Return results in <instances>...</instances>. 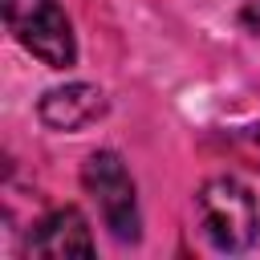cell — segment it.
Wrapping results in <instances>:
<instances>
[{
  "instance_id": "2",
  "label": "cell",
  "mask_w": 260,
  "mask_h": 260,
  "mask_svg": "<svg viewBox=\"0 0 260 260\" xmlns=\"http://www.w3.org/2000/svg\"><path fill=\"white\" fill-rule=\"evenodd\" d=\"M4 20L16 32V41L49 69H69L77 61L73 28L57 0H4Z\"/></svg>"
},
{
  "instance_id": "5",
  "label": "cell",
  "mask_w": 260,
  "mask_h": 260,
  "mask_svg": "<svg viewBox=\"0 0 260 260\" xmlns=\"http://www.w3.org/2000/svg\"><path fill=\"white\" fill-rule=\"evenodd\" d=\"M106 114V93L98 85H65V89H49L41 98V122L53 130H81L85 122Z\"/></svg>"
},
{
  "instance_id": "1",
  "label": "cell",
  "mask_w": 260,
  "mask_h": 260,
  "mask_svg": "<svg viewBox=\"0 0 260 260\" xmlns=\"http://www.w3.org/2000/svg\"><path fill=\"white\" fill-rule=\"evenodd\" d=\"M195 219H199V232L207 236V244L219 248V252H244V248H252V240L260 232L256 195L232 175L207 179L199 187Z\"/></svg>"
},
{
  "instance_id": "3",
  "label": "cell",
  "mask_w": 260,
  "mask_h": 260,
  "mask_svg": "<svg viewBox=\"0 0 260 260\" xmlns=\"http://www.w3.org/2000/svg\"><path fill=\"white\" fill-rule=\"evenodd\" d=\"M85 187L93 191L106 228L118 240H138V199H134V179L122 167V158L114 150H98L89 154L85 171H81Z\"/></svg>"
},
{
  "instance_id": "4",
  "label": "cell",
  "mask_w": 260,
  "mask_h": 260,
  "mask_svg": "<svg viewBox=\"0 0 260 260\" xmlns=\"http://www.w3.org/2000/svg\"><path fill=\"white\" fill-rule=\"evenodd\" d=\"M93 240L85 228V215L77 207H61L49 211L32 236H28V256H45V260H69V256H89Z\"/></svg>"
}]
</instances>
